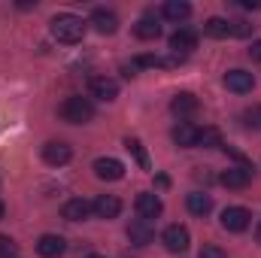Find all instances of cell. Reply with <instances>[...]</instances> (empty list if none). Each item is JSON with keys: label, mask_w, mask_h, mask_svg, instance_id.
<instances>
[{"label": "cell", "mask_w": 261, "mask_h": 258, "mask_svg": "<svg viewBox=\"0 0 261 258\" xmlns=\"http://www.w3.org/2000/svg\"><path fill=\"white\" fill-rule=\"evenodd\" d=\"M219 183H222L225 189H246V186L252 183V167H243V164L228 167V170L219 173Z\"/></svg>", "instance_id": "cell-9"}, {"label": "cell", "mask_w": 261, "mask_h": 258, "mask_svg": "<svg viewBox=\"0 0 261 258\" xmlns=\"http://www.w3.org/2000/svg\"><path fill=\"white\" fill-rule=\"evenodd\" d=\"M134 34H137L140 40H158V37H161V24H158L155 15H143V18L134 24Z\"/></svg>", "instance_id": "cell-20"}, {"label": "cell", "mask_w": 261, "mask_h": 258, "mask_svg": "<svg viewBox=\"0 0 261 258\" xmlns=\"http://www.w3.org/2000/svg\"><path fill=\"white\" fill-rule=\"evenodd\" d=\"M37 252L43 258H61L67 252V240L58 237V234H43V237L37 240Z\"/></svg>", "instance_id": "cell-15"}, {"label": "cell", "mask_w": 261, "mask_h": 258, "mask_svg": "<svg viewBox=\"0 0 261 258\" xmlns=\"http://www.w3.org/2000/svg\"><path fill=\"white\" fill-rule=\"evenodd\" d=\"M155 183H158L161 189H167V186H170V179H167V176H155Z\"/></svg>", "instance_id": "cell-29"}, {"label": "cell", "mask_w": 261, "mask_h": 258, "mask_svg": "<svg viewBox=\"0 0 261 258\" xmlns=\"http://www.w3.org/2000/svg\"><path fill=\"white\" fill-rule=\"evenodd\" d=\"M12 252H15V240H12V237H3V234H0V258H9Z\"/></svg>", "instance_id": "cell-25"}, {"label": "cell", "mask_w": 261, "mask_h": 258, "mask_svg": "<svg viewBox=\"0 0 261 258\" xmlns=\"http://www.w3.org/2000/svg\"><path fill=\"white\" fill-rule=\"evenodd\" d=\"M197 107H200V100H197L192 91H179V94L170 100V110H173L176 116H195Z\"/></svg>", "instance_id": "cell-18"}, {"label": "cell", "mask_w": 261, "mask_h": 258, "mask_svg": "<svg viewBox=\"0 0 261 258\" xmlns=\"http://www.w3.org/2000/svg\"><path fill=\"white\" fill-rule=\"evenodd\" d=\"M161 15L170 18V21H186L192 15V3H186V0H167L161 6Z\"/></svg>", "instance_id": "cell-19"}, {"label": "cell", "mask_w": 261, "mask_h": 258, "mask_svg": "<svg viewBox=\"0 0 261 258\" xmlns=\"http://www.w3.org/2000/svg\"><path fill=\"white\" fill-rule=\"evenodd\" d=\"M161 243H164L167 252H186L189 243H192V234H189L186 225H167L164 234H161Z\"/></svg>", "instance_id": "cell-3"}, {"label": "cell", "mask_w": 261, "mask_h": 258, "mask_svg": "<svg viewBox=\"0 0 261 258\" xmlns=\"http://www.w3.org/2000/svg\"><path fill=\"white\" fill-rule=\"evenodd\" d=\"M91 213H94V203L85 200V197H70L61 207V216H64L67 222H85Z\"/></svg>", "instance_id": "cell-12"}, {"label": "cell", "mask_w": 261, "mask_h": 258, "mask_svg": "<svg viewBox=\"0 0 261 258\" xmlns=\"http://www.w3.org/2000/svg\"><path fill=\"white\" fill-rule=\"evenodd\" d=\"M197 258H228V255H225V249H219V246H203Z\"/></svg>", "instance_id": "cell-26"}, {"label": "cell", "mask_w": 261, "mask_h": 258, "mask_svg": "<svg viewBox=\"0 0 261 258\" xmlns=\"http://www.w3.org/2000/svg\"><path fill=\"white\" fill-rule=\"evenodd\" d=\"M91 24H94V31L97 34H116L119 31V15L113 12V9H107V6H97L94 12H91Z\"/></svg>", "instance_id": "cell-13"}, {"label": "cell", "mask_w": 261, "mask_h": 258, "mask_svg": "<svg viewBox=\"0 0 261 258\" xmlns=\"http://www.w3.org/2000/svg\"><path fill=\"white\" fill-rule=\"evenodd\" d=\"M225 88L234 94H249L255 88V76L249 70H228L225 73Z\"/></svg>", "instance_id": "cell-7"}, {"label": "cell", "mask_w": 261, "mask_h": 258, "mask_svg": "<svg viewBox=\"0 0 261 258\" xmlns=\"http://www.w3.org/2000/svg\"><path fill=\"white\" fill-rule=\"evenodd\" d=\"M203 34L213 37V40H228V37H234V21L222 18V15H213V18L203 21Z\"/></svg>", "instance_id": "cell-16"}, {"label": "cell", "mask_w": 261, "mask_h": 258, "mask_svg": "<svg viewBox=\"0 0 261 258\" xmlns=\"http://www.w3.org/2000/svg\"><path fill=\"white\" fill-rule=\"evenodd\" d=\"M197 146H203V149L222 146V134H219V128H197Z\"/></svg>", "instance_id": "cell-23"}, {"label": "cell", "mask_w": 261, "mask_h": 258, "mask_svg": "<svg viewBox=\"0 0 261 258\" xmlns=\"http://www.w3.org/2000/svg\"><path fill=\"white\" fill-rule=\"evenodd\" d=\"M134 210H137L140 219L152 222V219H158V216L164 213V203H161V197H158L155 192H140L137 200H134Z\"/></svg>", "instance_id": "cell-4"}, {"label": "cell", "mask_w": 261, "mask_h": 258, "mask_svg": "<svg viewBox=\"0 0 261 258\" xmlns=\"http://www.w3.org/2000/svg\"><path fill=\"white\" fill-rule=\"evenodd\" d=\"M61 119L70 122V125H85V122H91L94 119V104L88 100V97H79V94H73V97H67L64 104H61Z\"/></svg>", "instance_id": "cell-2"}, {"label": "cell", "mask_w": 261, "mask_h": 258, "mask_svg": "<svg viewBox=\"0 0 261 258\" xmlns=\"http://www.w3.org/2000/svg\"><path fill=\"white\" fill-rule=\"evenodd\" d=\"M249 58L261 64V40H252V46H249Z\"/></svg>", "instance_id": "cell-27"}, {"label": "cell", "mask_w": 261, "mask_h": 258, "mask_svg": "<svg viewBox=\"0 0 261 258\" xmlns=\"http://www.w3.org/2000/svg\"><path fill=\"white\" fill-rule=\"evenodd\" d=\"M88 91H91V97L110 104V100L119 97V82L110 79V76H91V79H88Z\"/></svg>", "instance_id": "cell-6"}, {"label": "cell", "mask_w": 261, "mask_h": 258, "mask_svg": "<svg viewBox=\"0 0 261 258\" xmlns=\"http://www.w3.org/2000/svg\"><path fill=\"white\" fill-rule=\"evenodd\" d=\"M125 149H128V152H134V158H137V161H140V167H149V158H146V152H143V143H140V140H125Z\"/></svg>", "instance_id": "cell-24"}, {"label": "cell", "mask_w": 261, "mask_h": 258, "mask_svg": "<svg viewBox=\"0 0 261 258\" xmlns=\"http://www.w3.org/2000/svg\"><path fill=\"white\" fill-rule=\"evenodd\" d=\"M255 240L261 243V222H258V228H255Z\"/></svg>", "instance_id": "cell-30"}, {"label": "cell", "mask_w": 261, "mask_h": 258, "mask_svg": "<svg viewBox=\"0 0 261 258\" xmlns=\"http://www.w3.org/2000/svg\"><path fill=\"white\" fill-rule=\"evenodd\" d=\"M3 213H6V207H3V200H0V219H3Z\"/></svg>", "instance_id": "cell-31"}, {"label": "cell", "mask_w": 261, "mask_h": 258, "mask_svg": "<svg viewBox=\"0 0 261 258\" xmlns=\"http://www.w3.org/2000/svg\"><path fill=\"white\" fill-rule=\"evenodd\" d=\"M173 143H176V146H182V149L197 146V128L192 125V122H179V125L173 128Z\"/></svg>", "instance_id": "cell-21"}, {"label": "cell", "mask_w": 261, "mask_h": 258, "mask_svg": "<svg viewBox=\"0 0 261 258\" xmlns=\"http://www.w3.org/2000/svg\"><path fill=\"white\" fill-rule=\"evenodd\" d=\"M82 258H100V255H94V252H88V255H82Z\"/></svg>", "instance_id": "cell-32"}, {"label": "cell", "mask_w": 261, "mask_h": 258, "mask_svg": "<svg viewBox=\"0 0 261 258\" xmlns=\"http://www.w3.org/2000/svg\"><path fill=\"white\" fill-rule=\"evenodd\" d=\"M70 158H73V149L67 143H61V140H49L43 146V161L52 164V167H64Z\"/></svg>", "instance_id": "cell-11"}, {"label": "cell", "mask_w": 261, "mask_h": 258, "mask_svg": "<svg viewBox=\"0 0 261 258\" xmlns=\"http://www.w3.org/2000/svg\"><path fill=\"white\" fill-rule=\"evenodd\" d=\"M94 176L103 183H119L125 176V164L119 158H97L94 161Z\"/></svg>", "instance_id": "cell-8"}, {"label": "cell", "mask_w": 261, "mask_h": 258, "mask_svg": "<svg viewBox=\"0 0 261 258\" xmlns=\"http://www.w3.org/2000/svg\"><path fill=\"white\" fill-rule=\"evenodd\" d=\"M186 207H189V213L192 216H210V210H213V197L203 192H192L186 197Z\"/></svg>", "instance_id": "cell-22"}, {"label": "cell", "mask_w": 261, "mask_h": 258, "mask_svg": "<svg viewBox=\"0 0 261 258\" xmlns=\"http://www.w3.org/2000/svg\"><path fill=\"white\" fill-rule=\"evenodd\" d=\"M249 225H252V213H249L246 207H228V210L222 213V228L231 231V234H240V231H246Z\"/></svg>", "instance_id": "cell-5"}, {"label": "cell", "mask_w": 261, "mask_h": 258, "mask_svg": "<svg viewBox=\"0 0 261 258\" xmlns=\"http://www.w3.org/2000/svg\"><path fill=\"white\" fill-rule=\"evenodd\" d=\"M49 31H52V37H55L58 43H64V46H76V43L85 37V21H82L79 15L61 12V15H55V18H52Z\"/></svg>", "instance_id": "cell-1"}, {"label": "cell", "mask_w": 261, "mask_h": 258, "mask_svg": "<svg viewBox=\"0 0 261 258\" xmlns=\"http://www.w3.org/2000/svg\"><path fill=\"white\" fill-rule=\"evenodd\" d=\"M167 43H170V52L173 55H186V52L197 49V31H192V28H176Z\"/></svg>", "instance_id": "cell-10"}, {"label": "cell", "mask_w": 261, "mask_h": 258, "mask_svg": "<svg viewBox=\"0 0 261 258\" xmlns=\"http://www.w3.org/2000/svg\"><path fill=\"white\" fill-rule=\"evenodd\" d=\"M237 6H243V9H261V0H237Z\"/></svg>", "instance_id": "cell-28"}, {"label": "cell", "mask_w": 261, "mask_h": 258, "mask_svg": "<svg viewBox=\"0 0 261 258\" xmlns=\"http://www.w3.org/2000/svg\"><path fill=\"white\" fill-rule=\"evenodd\" d=\"M128 240L134 246H149L152 240H155V228H152V222H146V219H134L128 225Z\"/></svg>", "instance_id": "cell-14"}, {"label": "cell", "mask_w": 261, "mask_h": 258, "mask_svg": "<svg viewBox=\"0 0 261 258\" xmlns=\"http://www.w3.org/2000/svg\"><path fill=\"white\" fill-rule=\"evenodd\" d=\"M94 213H97V219H116L122 213V200L116 194H100L94 200Z\"/></svg>", "instance_id": "cell-17"}]
</instances>
